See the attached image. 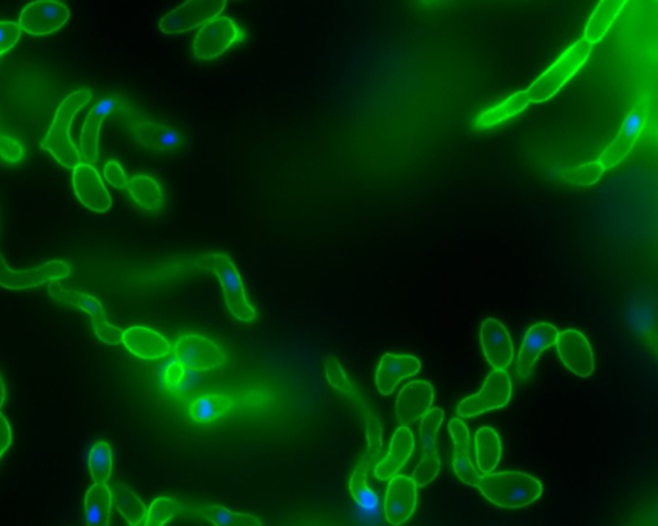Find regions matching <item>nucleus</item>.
Returning a JSON list of instances; mask_svg holds the SVG:
<instances>
[{
    "instance_id": "nucleus-1",
    "label": "nucleus",
    "mask_w": 658,
    "mask_h": 526,
    "mask_svg": "<svg viewBox=\"0 0 658 526\" xmlns=\"http://www.w3.org/2000/svg\"><path fill=\"white\" fill-rule=\"evenodd\" d=\"M476 488L490 503L507 510L529 506L543 493V485L538 479L520 471L481 474Z\"/></svg>"
},
{
    "instance_id": "nucleus-2",
    "label": "nucleus",
    "mask_w": 658,
    "mask_h": 526,
    "mask_svg": "<svg viewBox=\"0 0 658 526\" xmlns=\"http://www.w3.org/2000/svg\"><path fill=\"white\" fill-rule=\"evenodd\" d=\"M93 93L80 89L69 94L58 106L42 147L56 159L63 168L74 170L81 163L78 147L71 138V125L78 112L88 105Z\"/></svg>"
},
{
    "instance_id": "nucleus-3",
    "label": "nucleus",
    "mask_w": 658,
    "mask_h": 526,
    "mask_svg": "<svg viewBox=\"0 0 658 526\" xmlns=\"http://www.w3.org/2000/svg\"><path fill=\"white\" fill-rule=\"evenodd\" d=\"M590 52H592V44H589L585 39L579 40L574 46L563 52V55L554 62V65L549 67L527 89L526 92L530 102H545L556 96L563 85L569 82L572 76L578 73L581 66L588 61Z\"/></svg>"
},
{
    "instance_id": "nucleus-4",
    "label": "nucleus",
    "mask_w": 658,
    "mask_h": 526,
    "mask_svg": "<svg viewBox=\"0 0 658 526\" xmlns=\"http://www.w3.org/2000/svg\"><path fill=\"white\" fill-rule=\"evenodd\" d=\"M120 114L124 118L132 119L137 115V109L130 105L125 98L110 96L102 98L96 106L90 110L81 130L80 156L87 164L97 163L99 155V133L103 121L110 115Z\"/></svg>"
},
{
    "instance_id": "nucleus-5",
    "label": "nucleus",
    "mask_w": 658,
    "mask_h": 526,
    "mask_svg": "<svg viewBox=\"0 0 658 526\" xmlns=\"http://www.w3.org/2000/svg\"><path fill=\"white\" fill-rule=\"evenodd\" d=\"M242 39L243 31L236 21L227 16L216 17L198 30L193 42V57L201 61L215 60Z\"/></svg>"
},
{
    "instance_id": "nucleus-6",
    "label": "nucleus",
    "mask_w": 658,
    "mask_h": 526,
    "mask_svg": "<svg viewBox=\"0 0 658 526\" xmlns=\"http://www.w3.org/2000/svg\"><path fill=\"white\" fill-rule=\"evenodd\" d=\"M225 7L227 0H188L161 17L159 29L165 35L188 33L222 15Z\"/></svg>"
},
{
    "instance_id": "nucleus-7",
    "label": "nucleus",
    "mask_w": 658,
    "mask_h": 526,
    "mask_svg": "<svg viewBox=\"0 0 658 526\" xmlns=\"http://www.w3.org/2000/svg\"><path fill=\"white\" fill-rule=\"evenodd\" d=\"M211 268L224 290L225 304L234 318L241 322H252L256 310L247 300L245 286L236 265L224 254H214L210 258Z\"/></svg>"
},
{
    "instance_id": "nucleus-8",
    "label": "nucleus",
    "mask_w": 658,
    "mask_h": 526,
    "mask_svg": "<svg viewBox=\"0 0 658 526\" xmlns=\"http://www.w3.org/2000/svg\"><path fill=\"white\" fill-rule=\"evenodd\" d=\"M512 397V380L506 370H494L485 381L480 393L463 399L458 404L459 417L471 418L493 409L507 406Z\"/></svg>"
},
{
    "instance_id": "nucleus-9",
    "label": "nucleus",
    "mask_w": 658,
    "mask_h": 526,
    "mask_svg": "<svg viewBox=\"0 0 658 526\" xmlns=\"http://www.w3.org/2000/svg\"><path fill=\"white\" fill-rule=\"evenodd\" d=\"M70 273V265L61 260H52L39 267L16 271L9 267L0 255V287L3 289L12 291L34 289L44 283L66 280Z\"/></svg>"
},
{
    "instance_id": "nucleus-10",
    "label": "nucleus",
    "mask_w": 658,
    "mask_h": 526,
    "mask_svg": "<svg viewBox=\"0 0 658 526\" xmlns=\"http://www.w3.org/2000/svg\"><path fill=\"white\" fill-rule=\"evenodd\" d=\"M174 355L191 371H210L223 366L227 357L218 345L204 336L183 335L174 345Z\"/></svg>"
},
{
    "instance_id": "nucleus-11",
    "label": "nucleus",
    "mask_w": 658,
    "mask_h": 526,
    "mask_svg": "<svg viewBox=\"0 0 658 526\" xmlns=\"http://www.w3.org/2000/svg\"><path fill=\"white\" fill-rule=\"evenodd\" d=\"M70 19L69 8L54 0L30 3L20 15V28L25 33L44 37L56 33Z\"/></svg>"
},
{
    "instance_id": "nucleus-12",
    "label": "nucleus",
    "mask_w": 658,
    "mask_h": 526,
    "mask_svg": "<svg viewBox=\"0 0 658 526\" xmlns=\"http://www.w3.org/2000/svg\"><path fill=\"white\" fill-rule=\"evenodd\" d=\"M72 187L81 204L94 213H106L112 205L101 175L93 165L80 163L72 170Z\"/></svg>"
},
{
    "instance_id": "nucleus-13",
    "label": "nucleus",
    "mask_w": 658,
    "mask_h": 526,
    "mask_svg": "<svg viewBox=\"0 0 658 526\" xmlns=\"http://www.w3.org/2000/svg\"><path fill=\"white\" fill-rule=\"evenodd\" d=\"M418 501L417 485L412 478L404 475H395L387 485L383 511L387 523L403 525L416 511Z\"/></svg>"
},
{
    "instance_id": "nucleus-14",
    "label": "nucleus",
    "mask_w": 658,
    "mask_h": 526,
    "mask_svg": "<svg viewBox=\"0 0 658 526\" xmlns=\"http://www.w3.org/2000/svg\"><path fill=\"white\" fill-rule=\"evenodd\" d=\"M132 134L139 145L148 150L170 154L182 150L186 139L178 129L169 124L155 120H135L132 123Z\"/></svg>"
},
{
    "instance_id": "nucleus-15",
    "label": "nucleus",
    "mask_w": 658,
    "mask_h": 526,
    "mask_svg": "<svg viewBox=\"0 0 658 526\" xmlns=\"http://www.w3.org/2000/svg\"><path fill=\"white\" fill-rule=\"evenodd\" d=\"M557 352L562 362L572 373L580 377H589L594 372V355L589 341L581 332L566 330L557 337Z\"/></svg>"
},
{
    "instance_id": "nucleus-16",
    "label": "nucleus",
    "mask_w": 658,
    "mask_h": 526,
    "mask_svg": "<svg viewBox=\"0 0 658 526\" xmlns=\"http://www.w3.org/2000/svg\"><path fill=\"white\" fill-rule=\"evenodd\" d=\"M480 337L482 352L490 366L494 370H507L515 357V348L507 328L497 319L489 318L482 323Z\"/></svg>"
},
{
    "instance_id": "nucleus-17",
    "label": "nucleus",
    "mask_w": 658,
    "mask_h": 526,
    "mask_svg": "<svg viewBox=\"0 0 658 526\" xmlns=\"http://www.w3.org/2000/svg\"><path fill=\"white\" fill-rule=\"evenodd\" d=\"M560 331L551 323H536L527 331L516 361V372L521 379H527L533 372L540 354L556 344Z\"/></svg>"
},
{
    "instance_id": "nucleus-18",
    "label": "nucleus",
    "mask_w": 658,
    "mask_h": 526,
    "mask_svg": "<svg viewBox=\"0 0 658 526\" xmlns=\"http://www.w3.org/2000/svg\"><path fill=\"white\" fill-rule=\"evenodd\" d=\"M644 123H646V112L642 110H633L630 112L617 137L603 151V154L599 156L598 163L603 166V169H612L616 165L623 163L626 157L630 155V152L633 151L635 143L638 142Z\"/></svg>"
},
{
    "instance_id": "nucleus-19",
    "label": "nucleus",
    "mask_w": 658,
    "mask_h": 526,
    "mask_svg": "<svg viewBox=\"0 0 658 526\" xmlns=\"http://www.w3.org/2000/svg\"><path fill=\"white\" fill-rule=\"evenodd\" d=\"M435 391L426 381H412L405 385L396 400V418L401 425L413 424L426 415L434 403Z\"/></svg>"
},
{
    "instance_id": "nucleus-20",
    "label": "nucleus",
    "mask_w": 658,
    "mask_h": 526,
    "mask_svg": "<svg viewBox=\"0 0 658 526\" xmlns=\"http://www.w3.org/2000/svg\"><path fill=\"white\" fill-rule=\"evenodd\" d=\"M419 370L421 362L413 355L387 353L383 355L376 373L377 389L382 395L389 397L401 381L416 376Z\"/></svg>"
},
{
    "instance_id": "nucleus-21",
    "label": "nucleus",
    "mask_w": 658,
    "mask_h": 526,
    "mask_svg": "<svg viewBox=\"0 0 658 526\" xmlns=\"http://www.w3.org/2000/svg\"><path fill=\"white\" fill-rule=\"evenodd\" d=\"M123 344L135 357L157 361L170 353L171 345L164 336L151 328L134 326L124 331Z\"/></svg>"
},
{
    "instance_id": "nucleus-22",
    "label": "nucleus",
    "mask_w": 658,
    "mask_h": 526,
    "mask_svg": "<svg viewBox=\"0 0 658 526\" xmlns=\"http://www.w3.org/2000/svg\"><path fill=\"white\" fill-rule=\"evenodd\" d=\"M414 435L408 426H400L392 436L390 449L386 457L374 469L378 480H390L398 475L414 451Z\"/></svg>"
},
{
    "instance_id": "nucleus-23",
    "label": "nucleus",
    "mask_w": 658,
    "mask_h": 526,
    "mask_svg": "<svg viewBox=\"0 0 658 526\" xmlns=\"http://www.w3.org/2000/svg\"><path fill=\"white\" fill-rule=\"evenodd\" d=\"M112 492L107 483H94L84 499L85 521L90 526H107L111 521Z\"/></svg>"
},
{
    "instance_id": "nucleus-24",
    "label": "nucleus",
    "mask_w": 658,
    "mask_h": 526,
    "mask_svg": "<svg viewBox=\"0 0 658 526\" xmlns=\"http://www.w3.org/2000/svg\"><path fill=\"white\" fill-rule=\"evenodd\" d=\"M476 462L481 474H490L502 460V442L497 431L481 427L475 435Z\"/></svg>"
},
{
    "instance_id": "nucleus-25",
    "label": "nucleus",
    "mask_w": 658,
    "mask_h": 526,
    "mask_svg": "<svg viewBox=\"0 0 658 526\" xmlns=\"http://www.w3.org/2000/svg\"><path fill=\"white\" fill-rule=\"evenodd\" d=\"M626 2L624 0H603L598 4L596 11L585 29V40L589 44H596L605 38L607 31L614 24L616 17L623 11Z\"/></svg>"
},
{
    "instance_id": "nucleus-26",
    "label": "nucleus",
    "mask_w": 658,
    "mask_h": 526,
    "mask_svg": "<svg viewBox=\"0 0 658 526\" xmlns=\"http://www.w3.org/2000/svg\"><path fill=\"white\" fill-rule=\"evenodd\" d=\"M233 400L227 395L211 393L202 395L192 403L189 413L198 424H211L232 411Z\"/></svg>"
},
{
    "instance_id": "nucleus-27",
    "label": "nucleus",
    "mask_w": 658,
    "mask_h": 526,
    "mask_svg": "<svg viewBox=\"0 0 658 526\" xmlns=\"http://www.w3.org/2000/svg\"><path fill=\"white\" fill-rule=\"evenodd\" d=\"M49 294L58 303L83 310L84 313H87L93 319L105 318V308H103L101 301L92 295L65 289L58 281L49 282Z\"/></svg>"
},
{
    "instance_id": "nucleus-28",
    "label": "nucleus",
    "mask_w": 658,
    "mask_h": 526,
    "mask_svg": "<svg viewBox=\"0 0 658 526\" xmlns=\"http://www.w3.org/2000/svg\"><path fill=\"white\" fill-rule=\"evenodd\" d=\"M126 190L129 191L132 199L144 210L157 211L164 204V191H162L159 182L152 177H148V175H135L128 182Z\"/></svg>"
},
{
    "instance_id": "nucleus-29",
    "label": "nucleus",
    "mask_w": 658,
    "mask_h": 526,
    "mask_svg": "<svg viewBox=\"0 0 658 526\" xmlns=\"http://www.w3.org/2000/svg\"><path fill=\"white\" fill-rule=\"evenodd\" d=\"M110 488L116 510L124 517L126 523L132 526L141 525L146 519L147 507L137 494L124 484H114Z\"/></svg>"
},
{
    "instance_id": "nucleus-30",
    "label": "nucleus",
    "mask_w": 658,
    "mask_h": 526,
    "mask_svg": "<svg viewBox=\"0 0 658 526\" xmlns=\"http://www.w3.org/2000/svg\"><path fill=\"white\" fill-rule=\"evenodd\" d=\"M529 105L530 98L527 96L526 91L513 94L512 97L507 98L500 105L480 115V118L476 120L475 127L479 129L495 127V125L502 123V121L521 114Z\"/></svg>"
},
{
    "instance_id": "nucleus-31",
    "label": "nucleus",
    "mask_w": 658,
    "mask_h": 526,
    "mask_svg": "<svg viewBox=\"0 0 658 526\" xmlns=\"http://www.w3.org/2000/svg\"><path fill=\"white\" fill-rule=\"evenodd\" d=\"M372 462L364 460L351 475L349 490L351 497L364 510H373L377 506L378 498L372 488L369 487V474H371Z\"/></svg>"
},
{
    "instance_id": "nucleus-32",
    "label": "nucleus",
    "mask_w": 658,
    "mask_h": 526,
    "mask_svg": "<svg viewBox=\"0 0 658 526\" xmlns=\"http://www.w3.org/2000/svg\"><path fill=\"white\" fill-rule=\"evenodd\" d=\"M112 466L114 460L110 445L106 442L94 443L88 454L89 472L94 483H107L111 478Z\"/></svg>"
},
{
    "instance_id": "nucleus-33",
    "label": "nucleus",
    "mask_w": 658,
    "mask_h": 526,
    "mask_svg": "<svg viewBox=\"0 0 658 526\" xmlns=\"http://www.w3.org/2000/svg\"><path fill=\"white\" fill-rule=\"evenodd\" d=\"M202 516L216 526H261L258 517L233 512L223 506L205 507Z\"/></svg>"
},
{
    "instance_id": "nucleus-34",
    "label": "nucleus",
    "mask_w": 658,
    "mask_h": 526,
    "mask_svg": "<svg viewBox=\"0 0 658 526\" xmlns=\"http://www.w3.org/2000/svg\"><path fill=\"white\" fill-rule=\"evenodd\" d=\"M197 377L191 370L187 371V368L178 361L171 362L162 375V386L169 393H184V391L192 389V386L196 384Z\"/></svg>"
},
{
    "instance_id": "nucleus-35",
    "label": "nucleus",
    "mask_w": 658,
    "mask_h": 526,
    "mask_svg": "<svg viewBox=\"0 0 658 526\" xmlns=\"http://www.w3.org/2000/svg\"><path fill=\"white\" fill-rule=\"evenodd\" d=\"M440 472V457L437 449H427L423 453L421 462L413 472L412 479L417 488L426 487L436 479Z\"/></svg>"
},
{
    "instance_id": "nucleus-36",
    "label": "nucleus",
    "mask_w": 658,
    "mask_h": 526,
    "mask_svg": "<svg viewBox=\"0 0 658 526\" xmlns=\"http://www.w3.org/2000/svg\"><path fill=\"white\" fill-rule=\"evenodd\" d=\"M180 512V506L177 502L168 497H160L155 499L147 510L146 524L147 526H162L168 524Z\"/></svg>"
},
{
    "instance_id": "nucleus-37",
    "label": "nucleus",
    "mask_w": 658,
    "mask_h": 526,
    "mask_svg": "<svg viewBox=\"0 0 658 526\" xmlns=\"http://www.w3.org/2000/svg\"><path fill=\"white\" fill-rule=\"evenodd\" d=\"M445 413L443 409L434 408L430 409L425 416L422 417L421 422V443L423 449H437V434H439L440 426L443 425Z\"/></svg>"
},
{
    "instance_id": "nucleus-38",
    "label": "nucleus",
    "mask_w": 658,
    "mask_h": 526,
    "mask_svg": "<svg viewBox=\"0 0 658 526\" xmlns=\"http://www.w3.org/2000/svg\"><path fill=\"white\" fill-rule=\"evenodd\" d=\"M324 370H326V377L329 385L333 389L340 391V393L349 394L353 390V385L346 376L344 368L338 363L337 359L329 357L324 361Z\"/></svg>"
},
{
    "instance_id": "nucleus-39",
    "label": "nucleus",
    "mask_w": 658,
    "mask_h": 526,
    "mask_svg": "<svg viewBox=\"0 0 658 526\" xmlns=\"http://www.w3.org/2000/svg\"><path fill=\"white\" fill-rule=\"evenodd\" d=\"M453 469L455 475L458 476V479L461 480L462 483L468 485V487H476L481 472L476 470V467L473 465L468 454H458V456H453Z\"/></svg>"
},
{
    "instance_id": "nucleus-40",
    "label": "nucleus",
    "mask_w": 658,
    "mask_h": 526,
    "mask_svg": "<svg viewBox=\"0 0 658 526\" xmlns=\"http://www.w3.org/2000/svg\"><path fill=\"white\" fill-rule=\"evenodd\" d=\"M449 431L454 444L453 456L468 454V451H470V431H468L467 425L459 418H453L449 422Z\"/></svg>"
},
{
    "instance_id": "nucleus-41",
    "label": "nucleus",
    "mask_w": 658,
    "mask_h": 526,
    "mask_svg": "<svg viewBox=\"0 0 658 526\" xmlns=\"http://www.w3.org/2000/svg\"><path fill=\"white\" fill-rule=\"evenodd\" d=\"M276 394L268 389L243 390L242 393L237 395V402L246 407H265L274 402Z\"/></svg>"
},
{
    "instance_id": "nucleus-42",
    "label": "nucleus",
    "mask_w": 658,
    "mask_h": 526,
    "mask_svg": "<svg viewBox=\"0 0 658 526\" xmlns=\"http://www.w3.org/2000/svg\"><path fill=\"white\" fill-rule=\"evenodd\" d=\"M93 330L98 339L107 345L123 344L124 331L108 323L106 318L93 319Z\"/></svg>"
},
{
    "instance_id": "nucleus-43",
    "label": "nucleus",
    "mask_w": 658,
    "mask_h": 526,
    "mask_svg": "<svg viewBox=\"0 0 658 526\" xmlns=\"http://www.w3.org/2000/svg\"><path fill=\"white\" fill-rule=\"evenodd\" d=\"M603 172H605L603 166L598 161H594V163L581 165L580 168L575 169L569 178L571 182L581 184V186H592L601 179Z\"/></svg>"
},
{
    "instance_id": "nucleus-44",
    "label": "nucleus",
    "mask_w": 658,
    "mask_h": 526,
    "mask_svg": "<svg viewBox=\"0 0 658 526\" xmlns=\"http://www.w3.org/2000/svg\"><path fill=\"white\" fill-rule=\"evenodd\" d=\"M24 146L8 134L0 133V159L8 164H18L24 160Z\"/></svg>"
},
{
    "instance_id": "nucleus-45",
    "label": "nucleus",
    "mask_w": 658,
    "mask_h": 526,
    "mask_svg": "<svg viewBox=\"0 0 658 526\" xmlns=\"http://www.w3.org/2000/svg\"><path fill=\"white\" fill-rule=\"evenodd\" d=\"M21 38V28L16 22H0V56L11 51Z\"/></svg>"
},
{
    "instance_id": "nucleus-46",
    "label": "nucleus",
    "mask_w": 658,
    "mask_h": 526,
    "mask_svg": "<svg viewBox=\"0 0 658 526\" xmlns=\"http://www.w3.org/2000/svg\"><path fill=\"white\" fill-rule=\"evenodd\" d=\"M103 175H105L106 182L110 183L112 187L119 188V190H125L128 187L129 181L126 178L124 169L115 160L108 161L105 170H103Z\"/></svg>"
},
{
    "instance_id": "nucleus-47",
    "label": "nucleus",
    "mask_w": 658,
    "mask_h": 526,
    "mask_svg": "<svg viewBox=\"0 0 658 526\" xmlns=\"http://www.w3.org/2000/svg\"><path fill=\"white\" fill-rule=\"evenodd\" d=\"M367 438L371 451L376 454V456L377 454H380L382 452L383 442L380 425L377 424L376 420L368 421Z\"/></svg>"
},
{
    "instance_id": "nucleus-48",
    "label": "nucleus",
    "mask_w": 658,
    "mask_h": 526,
    "mask_svg": "<svg viewBox=\"0 0 658 526\" xmlns=\"http://www.w3.org/2000/svg\"><path fill=\"white\" fill-rule=\"evenodd\" d=\"M12 444V429L7 418L0 413V460Z\"/></svg>"
},
{
    "instance_id": "nucleus-49",
    "label": "nucleus",
    "mask_w": 658,
    "mask_h": 526,
    "mask_svg": "<svg viewBox=\"0 0 658 526\" xmlns=\"http://www.w3.org/2000/svg\"><path fill=\"white\" fill-rule=\"evenodd\" d=\"M7 398V390H6V384H4V380L2 375H0V409H2L4 402H6Z\"/></svg>"
}]
</instances>
